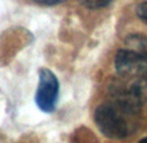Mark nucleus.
<instances>
[{"mask_svg":"<svg viewBox=\"0 0 147 143\" xmlns=\"http://www.w3.org/2000/svg\"><path fill=\"white\" fill-rule=\"evenodd\" d=\"M137 14H138V17L142 20V21H144L147 24V1H143V3L138 7Z\"/></svg>","mask_w":147,"mask_h":143,"instance_id":"4","label":"nucleus"},{"mask_svg":"<svg viewBox=\"0 0 147 143\" xmlns=\"http://www.w3.org/2000/svg\"><path fill=\"white\" fill-rule=\"evenodd\" d=\"M124 47L115 56V69L130 82H146L147 80V36L133 34L124 42Z\"/></svg>","mask_w":147,"mask_h":143,"instance_id":"1","label":"nucleus"},{"mask_svg":"<svg viewBox=\"0 0 147 143\" xmlns=\"http://www.w3.org/2000/svg\"><path fill=\"white\" fill-rule=\"evenodd\" d=\"M83 5H86L90 9H100L107 7L112 0H81Z\"/></svg>","mask_w":147,"mask_h":143,"instance_id":"3","label":"nucleus"},{"mask_svg":"<svg viewBox=\"0 0 147 143\" xmlns=\"http://www.w3.org/2000/svg\"><path fill=\"white\" fill-rule=\"evenodd\" d=\"M39 4H45V5H53V4H59L64 0H35Z\"/></svg>","mask_w":147,"mask_h":143,"instance_id":"5","label":"nucleus"},{"mask_svg":"<svg viewBox=\"0 0 147 143\" xmlns=\"http://www.w3.org/2000/svg\"><path fill=\"white\" fill-rule=\"evenodd\" d=\"M60 85L53 72L43 68L39 70V82L35 94V103L45 113H52L59 100Z\"/></svg>","mask_w":147,"mask_h":143,"instance_id":"2","label":"nucleus"},{"mask_svg":"<svg viewBox=\"0 0 147 143\" xmlns=\"http://www.w3.org/2000/svg\"><path fill=\"white\" fill-rule=\"evenodd\" d=\"M138 143H147V137H146V138H143V139H141Z\"/></svg>","mask_w":147,"mask_h":143,"instance_id":"6","label":"nucleus"}]
</instances>
